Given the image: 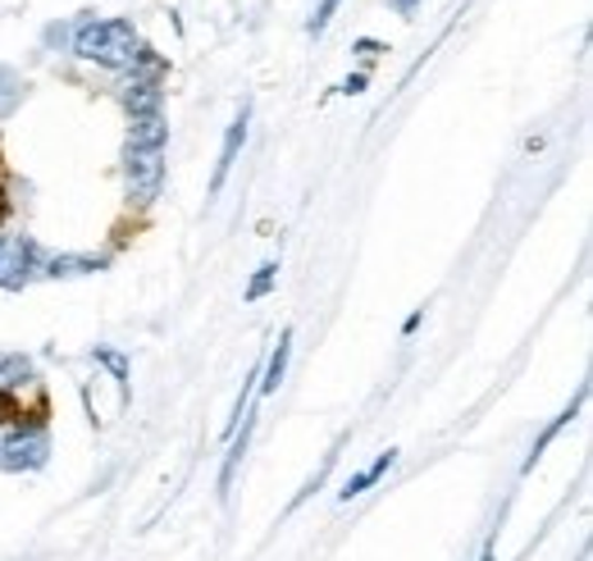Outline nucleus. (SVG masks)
<instances>
[{
    "instance_id": "nucleus-13",
    "label": "nucleus",
    "mask_w": 593,
    "mask_h": 561,
    "mask_svg": "<svg viewBox=\"0 0 593 561\" xmlns=\"http://www.w3.org/2000/svg\"><path fill=\"white\" fill-rule=\"evenodd\" d=\"M339 92H343V96H361V92H365V73H352V79H343Z\"/></svg>"
},
{
    "instance_id": "nucleus-1",
    "label": "nucleus",
    "mask_w": 593,
    "mask_h": 561,
    "mask_svg": "<svg viewBox=\"0 0 593 561\" xmlns=\"http://www.w3.org/2000/svg\"><path fill=\"white\" fill-rule=\"evenodd\" d=\"M137 51H142V37L133 19H92L73 37V55L101 69H133Z\"/></svg>"
},
{
    "instance_id": "nucleus-11",
    "label": "nucleus",
    "mask_w": 593,
    "mask_h": 561,
    "mask_svg": "<svg viewBox=\"0 0 593 561\" xmlns=\"http://www.w3.org/2000/svg\"><path fill=\"white\" fill-rule=\"evenodd\" d=\"M274 279H279V260H266V266L256 270V279L247 283V302H261V297H270Z\"/></svg>"
},
{
    "instance_id": "nucleus-7",
    "label": "nucleus",
    "mask_w": 593,
    "mask_h": 561,
    "mask_svg": "<svg viewBox=\"0 0 593 561\" xmlns=\"http://www.w3.org/2000/svg\"><path fill=\"white\" fill-rule=\"evenodd\" d=\"M110 266L105 256H51L42 260V274L46 279H73V274H101Z\"/></svg>"
},
{
    "instance_id": "nucleus-17",
    "label": "nucleus",
    "mask_w": 593,
    "mask_h": 561,
    "mask_svg": "<svg viewBox=\"0 0 593 561\" xmlns=\"http://www.w3.org/2000/svg\"><path fill=\"white\" fill-rule=\"evenodd\" d=\"M6 215H10V197H6V183H0V224H6Z\"/></svg>"
},
{
    "instance_id": "nucleus-3",
    "label": "nucleus",
    "mask_w": 593,
    "mask_h": 561,
    "mask_svg": "<svg viewBox=\"0 0 593 561\" xmlns=\"http://www.w3.org/2000/svg\"><path fill=\"white\" fill-rule=\"evenodd\" d=\"M124 183L137 206H152L165 187V152L152 146H124Z\"/></svg>"
},
{
    "instance_id": "nucleus-8",
    "label": "nucleus",
    "mask_w": 593,
    "mask_h": 561,
    "mask_svg": "<svg viewBox=\"0 0 593 561\" xmlns=\"http://www.w3.org/2000/svg\"><path fill=\"white\" fill-rule=\"evenodd\" d=\"M165 142H169L165 115H137V120H128V146H152V152H165Z\"/></svg>"
},
{
    "instance_id": "nucleus-4",
    "label": "nucleus",
    "mask_w": 593,
    "mask_h": 561,
    "mask_svg": "<svg viewBox=\"0 0 593 561\" xmlns=\"http://www.w3.org/2000/svg\"><path fill=\"white\" fill-rule=\"evenodd\" d=\"M42 274V247L23 233H0V288L19 292Z\"/></svg>"
},
{
    "instance_id": "nucleus-5",
    "label": "nucleus",
    "mask_w": 593,
    "mask_h": 561,
    "mask_svg": "<svg viewBox=\"0 0 593 561\" xmlns=\"http://www.w3.org/2000/svg\"><path fill=\"white\" fill-rule=\"evenodd\" d=\"M242 146H247V105H242V115L229 124L225 142H219V160H215V174H210V197L225 193V183H229V174H233V165L242 156Z\"/></svg>"
},
{
    "instance_id": "nucleus-14",
    "label": "nucleus",
    "mask_w": 593,
    "mask_h": 561,
    "mask_svg": "<svg viewBox=\"0 0 593 561\" xmlns=\"http://www.w3.org/2000/svg\"><path fill=\"white\" fill-rule=\"evenodd\" d=\"M393 6V14H402V19H412L416 10H420V0H388Z\"/></svg>"
},
{
    "instance_id": "nucleus-15",
    "label": "nucleus",
    "mask_w": 593,
    "mask_h": 561,
    "mask_svg": "<svg viewBox=\"0 0 593 561\" xmlns=\"http://www.w3.org/2000/svg\"><path fill=\"white\" fill-rule=\"evenodd\" d=\"M493 548H498V534L485 539V552H479V561H493Z\"/></svg>"
},
{
    "instance_id": "nucleus-9",
    "label": "nucleus",
    "mask_w": 593,
    "mask_h": 561,
    "mask_svg": "<svg viewBox=\"0 0 593 561\" xmlns=\"http://www.w3.org/2000/svg\"><path fill=\"white\" fill-rule=\"evenodd\" d=\"M584 397H589V388H580V393H575V402H571V406L562 411V416H558V420H552V425H548V429H543V434L534 438V447H530V457H526V466H521V470H534V466H539V457L548 453V443H552V438H558V434H562V429H566V425H571L575 416H580V406H584Z\"/></svg>"
},
{
    "instance_id": "nucleus-16",
    "label": "nucleus",
    "mask_w": 593,
    "mask_h": 561,
    "mask_svg": "<svg viewBox=\"0 0 593 561\" xmlns=\"http://www.w3.org/2000/svg\"><path fill=\"white\" fill-rule=\"evenodd\" d=\"M420 320H425V311H416L412 320H406V324H402V333H416V329H420Z\"/></svg>"
},
{
    "instance_id": "nucleus-10",
    "label": "nucleus",
    "mask_w": 593,
    "mask_h": 561,
    "mask_svg": "<svg viewBox=\"0 0 593 561\" xmlns=\"http://www.w3.org/2000/svg\"><path fill=\"white\" fill-rule=\"evenodd\" d=\"M288 356H292V329L279 333V347L270 352L266 370H261V393H274L283 384V374H288Z\"/></svg>"
},
{
    "instance_id": "nucleus-6",
    "label": "nucleus",
    "mask_w": 593,
    "mask_h": 561,
    "mask_svg": "<svg viewBox=\"0 0 593 561\" xmlns=\"http://www.w3.org/2000/svg\"><path fill=\"white\" fill-rule=\"evenodd\" d=\"M393 466H397V447H388V453H379V457L370 461L365 470H356V475H352V479L343 484V489H339V498H343V502H352V498L370 494V489H375V484H379V479H384V475H388Z\"/></svg>"
},
{
    "instance_id": "nucleus-12",
    "label": "nucleus",
    "mask_w": 593,
    "mask_h": 561,
    "mask_svg": "<svg viewBox=\"0 0 593 561\" xmlns=\"http://www.w3.org/2000/svg\"><path fill=\"white\" fill-rule=\"evenodd\" d=\"M339 6H343V0H320L315 14H311V23H306V32H311V37H320V32L333 23V14H339Z\"/></svg>"
},
{
    "instance_id": "nucleus-2",
    "label": "nucleus",
    "mask_w": 593,
    "mask_h": 561,
    "mask_svg": "<svg viewBox=\"0 0 593 561\" xmlns=\"http://www.w3.org/2000/svg\"><path fill=\"white\" fill-rule=\"evenodd\" d=\"M46 457H51L46 425H14L6 438H0V470H10V475L42 470Z\"/></svg>"
}]
</instances>
